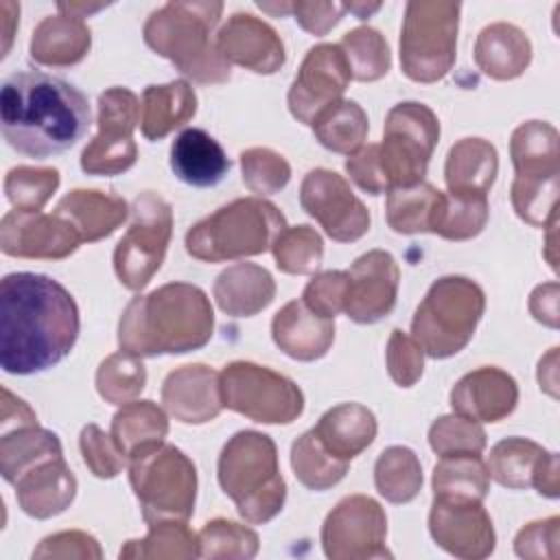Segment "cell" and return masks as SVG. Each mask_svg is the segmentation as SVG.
Instances as JSON below:
<instances>
[{
  "instance_id": "3",
  "label": "cell",
  "mask_w": 560,
  "mask_h": 560,
  "mask_svg": "<svg viewBox=\"0 0 560 560\" xmlns=\"http://www.w3.org/2000/svg\"><path fill=\"white\" fill-rule=\"evenodd\" d=\"M214 330L208 295L188 282H168L133 298L120 315L118 346L133 357L184 354L203 348Z\"/></svg>"
},
{
  "instance_id": "53",
  "label": "cell",
  "mask_w": 560,
  "mask_h": 560,
  "mask_svg": "<svg viewBox=\"0 0 560 560\" xmlns=\"http://www.w3.org/2000/svg\"><path fill=\"white\" fill-rule=\"evenodd\" d=\"M385 363H387V372L396 385L411 387L422 376L424 350L411 335L396 328V330H392L389 341H387Z\"/></svg>"
},
{
  "instance_id": "14",
  "label": "cell",
  "mask_w": 560,
  "mask_h": 560,
  "mask_svg": "<svg viewBox=\"0 0 560 560\" xmlns=\"http://www.w3.org/2000/svg\"><path fill=\"white\" fill-rule=\"evenodd\" d=\"M385 536L387 516L378 501L365 494L341 499L322 525V547L330 560L389 558Z\"/></svg>"
},
{
  "instance_id": "19",
  "label": "cell",
  "mask_w": 560,
  "mask_h": 560,
  "mask_svg": "<svg viewBox=\"0 0 560 560\" xmlns=\"http://www.w3.org/2000/svg\"><path fill=\"white\" fill-rule=\"evenodd\" d=\"M400 269L389 252L372 249L348 269L343 313L357 324H374L396 306Z\"/></svg>"
},
{
  "instance_id": "25",
  "label": "cell",
  "mask_w": 560,
  "mask_h": 560,
  "mask_svg": "<svg viewBox=\"0 0 560 560\" xmlns=\"http://www.w3.org/2000/svg\"><path fill=\"white\" fill-rule=\"evenodd\" d=\"M13 486L22 512L33 518H50L61 514L77 494V477L66 466L63 457L33 466Z\"/></svg>"
},
{
  "instance_id": "9",
  "label": "cell",
  "mask_w": 560,
  "mask_h": 560,
  "mask_svg": "<svg viewBox=\"0 0 560 560\" xmlns=\"http://www.w3.org/2000/svg\"><path fill=\"white\" fill-rule=\"evenodd\" d=\"M459 11V2H407L400 28V66L411 81L433 83L453 68Z\"/></svg>"
},
{
  "instance_id": "12",
  "label": "cell",
  "mask_w": 560,
  "mask_h": 560,
  "mask_svg": "<svg viewBox=\"0 0 560 560\" xmlns=\"http://www.w3.org/2000/svg\"><path fill=\"white\" fill-rule=\"evenodd\" d=\"M129 212L131 225L114 249V269L127 289L142 291L166 256L173 234V210L168 201L147 190L133 199Z\"/></svg>"
},
{
  "instance_id": "64",
  "label": "cell",
  "mask_w": 560,
  "mask_h": 560,
  "mask_svg": "<svg viewBox=\"0 0 560 560\" xmlns=\"http://www.w3.org/2000/svg\"><path fill=\"white\" fill-rule=\"evenodd\" d=\"M258 7H260L262 11H267V13L276 15V18L291 13V2H276V4H269V2H258Z\"/></svg>"
},
{
  "instance_id": "61",
  "label": "cell",
  "mask_w": 560,
  "mask_h": 560,
  "mask_svg": "<svg viewBox=\"0 0 560 560\" xmlns=\"http://www.w3.org/2000/svg\"><path fill=\"white\" fill-rule=\"evenodd\" d=\"M0 11H2V26H4V48H2V57L9 52L11 48V39H13V24L18 22V15H20V7L15 2H2L0 4Z\"/></svg>"
},
{
  "instance_id": "59",
  "label": "cell",
  "mask_w": 560,
  "mask_h": 560,
  "mask_svg": "<svg viewBox=\"0 0 560 560\" xmlns=\"http://www.w3.org/2000/svg\"><path fill=\"white\" fill-rule=\"evenodd\" d=\"M37 424L35 411L15 394H11L7 387H2V402H0V431L7 433L18 427Z\"/></svg>"
},
{
  "instance_id": "39",
  "label": "cell",
  "mask_w": 560,
  "mask_h": 560,
  "mask_svg": "<svg viewBox=\"0 0 560 560\" xmlns=\"http://www.w3.org/2000/svg\"><path fill=\"white\" fill-rule=\"evenodd\" d=\"M315 138L322 147L335 153H354L368 138V114L354 101H337L315 116L311 122Z\"/></svg>"
},
{
  "instance_id": "22",
  "label": "cell",
  "mask_w": 560,
  "mask_h": 560,
  "mask_svg": "<svg viewBox=\"0 0 560 560\" xmlns=\"http://www.w3.org/2000/svg\"><path fill=\"white\" fill-rule=\"evenodd\" d=\"M166 411L184 424H203L214 420L221 409L219 372L203 363H188L173 370L162 385Z\"/></svg>"
},
{
  "instance_id": "11",
  "label": "cell",
  "mask_w": 560,
  "mask_h": 560,
  "mask_svg": "<svg viewBox=\"0 0 560 560\" xmlns=\"http://www.w3.org/2000/svg\"><path fill=\"white\" fill-rule=\"evenodd\" d=\"M440 138V122L424 103L405 101L389 109L378 158L389 188L416 186L424 179Z\"/></svg>"
},
{
  "instance_id": "26",
  "label": "cell",
  "mask_w": 560,
  "mask_h": 560,
  "mask_svg": "<svg viewBox=\"0 0 560 560\" xmlns=\"http://www.w3.org/2000/svg\"><path fill=\"white\" fill-rule=\"evenodd\" d=\"M171 168L188 186H217L230 171L223 147L203 129L188 127L171 144Z\"/></svg>"
},
{
  "instance_id": "44",
  "label": "cell",
  "mask_w": 560,
  "mask_h": 560,
  "mask_svg": "<svg viewBox=\"0 0 560 560\" xmlns=\"http://www.w3.org/2000/svg\"><path fill=\"white\" fill-rule=\"evenodd\" d=\"M339 48L346 55L350 74L357 81H376L387 74L392 55L385 37L372 26H359L343 35Z\"/></svg>"
},
{
  "instance_id": "21",
  "label": "cell",
  "mask_w": 560,
  "mask_h": 560,
  "mask_svg": "<svg viewBox=\"0 0 560 560\" xmlns=\"http://www.w3.org/2000/svg\"><path fill=\"white\" fill-rule=\"evenodd\" d=\"M217 48L230 66L236 63L256 74H273L287 59L280 35L252 13H234L217 33Z\"/></svg>"
},
{
  "instance_id": "49",
  "label": "cell",
  "mask_w": 560,
  "mask_h": 560,
  "mask_svg": "<svg viewBox=\"0 0 560 560\" xmlns=\"http://www.w3.org/2000/svg\"><path fill=\"white\" fill-rule=\"evenodd\" d=\"M258 553V536L245 525L228 518H214L199 532L201 558H254Z\"/></svg>"
},
{
  "instance_id": "13",
  "label": "cell",
  "mask_w": 560,
  "mask_h": 560,
  "mask_svg": "<svg viewBox=\"0 0 560 560\" xmlns=\"http://www.w3.org/2000/svg\"><path fill=\"white\" fill-rule=\"evenodd\" d=\"M140 120V101L127 88H109L98 96V133L81 153L88 175H120L136 164L133 129Z\"/></svg>"
},
{
  "instance_id": "1",
  "label": "cell",
  "mask_w": 560,
  "mask_h": 560,
  "mask_svg": "<svg viewBox=\"0 0 560 560\" xmlns=\"http://www.w3.org/2000/svg\"><path fill=\"white\" fill-rule=\"evenodd\" d=\"M79 308L70 291L44 273H7L0 282V365L7 374H37L70 354Z\"/></svg>"
},
{
  "instance_id": "30",
  "label": "cell",
  "mask_w": 560,
  "mask_h": 560,
  "mask_svg": "<svg viewBox=\"0 0 560 560\" xmlns=\"http://www.w3.org/2000/svg\"><path fill=\"white\" fill-rule=\"evenodd\" d=\"M92 46V33L79 18L63 13L44 18L31 37V57L42 66L66 68L79 63Z\"/></svg>"
},
{
  "instance_id": "41",
  "label": "cell",
  "mask_w": 560,
  "mask_h": 560,
  "mask_svg": "<svg viewBox=\"0 0 560 560\" xmlns=\"http://www.w3.org/2000/svg\"><path fill=\"white\" fill-rule=\"evenodd\" d=\"M374 483L389 503H409L422 488V466L407 446L385 448L374 464Z\"/></svg>"
},
{
  "instance_id": "42",
  "label": "cell",
  "mask_w": 560,
  "mask_h": 560,
  "mask_svg": "<svg viewBox=\"0 0 560 560\" xmlns=\"http://www.w3.org/2000/svg\"><path fill=\"white\" fill-rule=\"evenodd\" d=\"M120 558H199V534L186 521H164L149 525L142 540H129Z\"/></svg>"
},
{
  "instance_id": "38",
  "label": "cell",
  "mask_w": 560,
  "mask_h": 560,
  "mask_svg": "<svg viewBox=\"0 0 560 560\" xmlns=\"http://www.w3.org/2000/svg\"><path fill=\"white\" fill-rule=\"evenodd\" d=\"M490 490V475L479 455H448L433 468V499L483 501Z\"/></svg>"
},
{
  "instance_id": "17",
  "label": "cell",
  "mask_w": 560,
  "mask_h": 560,
  "mask_svg": "<svg viewBox=\"0 0 560 560\" xmlns=\"http://www.w3.org/2000/svg\"><path fill=\"white\" fill-rule=\"evenodd\" d=\"M429 532L438 547L464 560H481L494 551V527L481 501L433 499Z\"/></svg>"
},
{
  "instance_id": "46",
  "label": "cell",
  "mask_w": 560,
  "mask_h": 560,
  "mask_svg": "<svg viewBox=\"0 0 560 560\" xmlns=\"http://www.w3.org/2000/svg\"><path fill=\"white\" fill-rule=\"evenodd\" d=\"M276 265L284 273L306 276L315 273L324 258L322 236L311 225L284 228L271 245Z\"/></svg>"
},
{
  "instance_id": "7",
  "label": "cell",
  "mask_w": 560,
  "mask_h": 560,
  "mask_svg": "<svg viewBox=\"0 0 560 560\" xmlns=\"http://www.w3.org/2000/svg\"><path fill=\"white\" fill-rule=\"evenodd\" d=\"M486 311L483 289L464 276H444L431 284L411 322V337L424 354L446 359L468 346Z\"/></svg>"
},
{
  "instance_id": "51",
  "label": "cell",
  "mask_w": 560,
  "mask_h": 560,
  "mask_svg": "<svg viewBox=\"0 0 560 560\" xmlns=\"http://www.w3.org/2000/svg\"><path fill=\"white\" fill-rule=\"evenodd\" d=\"M245 186L256 195L280 192L291 179L289 162L267 147H252L241 153Z\"/></svg>"
},
{
  "instance_id": "20",
  "label": "cell",
  "mask_w": 560,
  "mask_h": 560,
  "mask_svg": "<svg viewBox=\"0 0 560 560\" xmlns=\"http://www.w3.org/2000/svg\"><path fill=\"white\" fill-rule=\"evenodd\" d=\"M488 475L510 490L536 488L556 499L560 494L558 455L525 438H505L497 442L488 457Z\"/></svg>"
},
{
  "instance_id": "54",
  "label": "cell",
  "mask_w": 560,
  "mask_h": 560,
  "mask_svg": "<svg viewBox=\"0 0 560 560\" xmlns=\"http://www.w3.org/2000/svg\"><path fill=\"white\" fill-rule=\"evenodd\" d=\"M348 295V271H324L317 273L304 289L302 302L317 315L335 319L346 306Z\"/></svg>"
},
{
  "instance_id": "35",
  "label": "cell",
  "mask_w": 560,
  "mask_h": 560,
  "mask_svg": "<svg viewBox=\"0 0 560 560\" xmlns=\"http://www.w3.org/2000/svg\"><path fill=\"white\" fill-rule=\"evenodd\" d=\"M63 457L59 438L37 424L18 427L0 438V472L7 483H15L33 466Z\"/></svg>"
},
{
  "instance_id": "24",
  "label": "cell",
  "mask_w": 560,
  "mask_h": 560,
  "mask_svg": "<svg viewBox=\"0 0 560 560\" xmlns=\"http://www.w3.org/2000/svg\"><path fill=\"white\" fill-rule=\"evenodd\" d=\"M271 337L291 359L315 361L330 350L335 322L313 313L302 300H291L273 315Z\"/></svg>"
},
{
  "instance_id": "18",
  "label": "cell",
  "mask_w": 560,
  "mask_h": 560,
  "mask_svg": "<svg viewBox=\"0 0 560 560\" xmlns=\"http://www.w3.org/2000/svg\"><path fill=\"white\" fill-rule=\"evenodd\" d=\"M79 232L59 214L11 210L0 221V249L15 258L59 260L77 252Z\"/></svg>"
},
{
  "instance_id": "48",
  "label": "cell",
  "mask_w": 560,
  "mask_h": 560,
  "mask_svg": "<svg viewBox=\"0 0 560 560\" xmlns=\"http://www.w3.org/2000/svg\"><path fill=\"white\" fill-rule=\"evenodd\" d=\"M510 197L523 221L536 228H547L556 221L558 177H514Z\"/></svg>"
},
{
  "instance_id": "2",
  "label": "cell",
  "mask_w": 560,
  "mask_h": 560,
  "mask_svg": "<svg viewBox=\"0 0 560 560\" xmlns=\"http://www.w3.org/2000/svg\"><path fill=\"white\" fill-rule=\"evenodd\" d=\"M90 118L83 92L59 77L26 70L2 83V136L22 155L42 160L68 151L85 136Z\"/></svg>"
},
{
  "instance_id": "31",
  "label": "cell",
  "mask_w": 560,
  "mask_h": 560,
  "mask_svg": "<svg viewBox=\"0 0 560 560\" xmlns=\"http://www.w3.org/2000/svg\"><path fill=\"white\" fill-rule=\"evenodd\" d=\"M374 413L359 402H341L328 409L313 427L319 442L339 459L350 462L376 438Z\"/></svg>"
},
{
  "instance_id": "47",
  "label": "cell",
  "mask_w": 560,
  "mask_h": 560,
  "mask_svg": "<svg viewBox=\"0 0 560 560\" xmlns=\"http://www.w3.org/2000/svg\"><path fill=\"white\" fill-rule=\"evenodd\" d=\"M57 188L59 171L50 166H15L4 177V192L15 210L39 212Z\"/></svg>"
},
{
  "instance_id": "36",
  "label": "cell",
  "mask_w": 560,
  "mask_h": 560,
  "mask_svg": "<svg viewBox=\"0 0 560 560\" xmlns=\"http://www.w3.org/2000/svg\"><path fill=\"white\" fill-rule=\"evenodd\" d=\"M166 433V413L153 400H131L116 411L109 435L129 459L133 453L164 442Z\"/></svg>"
},
{
  "instance_id": "29",
  "label": "cell",
  "mask_w": 560,
  "mask_h": 560,
  "mask_svg": "<svg viewBox=\"0 0 560 560\" xmlns=\"http://www.w3.org/2000/svg\"><path fill=\"white\" fill-rule=\"evenodd\" d=\"M532 61L529 37L514 24L494 22L486 26L475 42L477 68L497 81L521 77Z\"/></svg>"
},
{
  "instance_id": "52",
  "label": "cell",
  "mask_w": 560,
  "mask_h": 560,
  "mask_svg": "<svg viewBox=\"0 0 560 560\" xmlns=\"http://www.w3.org/2000/svg\"><path fill=\"white\" fill-rule=\"evenodd\" d=\"M79 446L85 466L92 470V475L101 479H112L127 466V455L118 448L112 435H107L96 424L83 427L79 435Z\"/></svg>"
},
{
  "instance_id": "8",
  "label": "cell",
  "mask_w": 560,
  "mask_h": 560,
  "mask_svg": "<svg viewBox=\"0 0 560 560\" xmlns=\"http://www.w3.org/2000/svg\"><path fill=\"white\" fill-rule=\"evenodd\" d=\"M129 481L147 525L188 521L195 510V464L173 444H153L129 457Z\"/></svg>"
},
{
  "instance_id": "50",
  "label": "cell",
  "mask_w": 560,
  "mask_h": 560,
  "mask_svg": "<svg viewBox=\"0 0 560 560\" xmlns=\"http://www.w3.org/2000/svg\"><path fill=\"white\" fill-rule=\"evenodd\" d=\"M429 444L440 457L448 455H481L486 448V431L479 422L459 413L438 418L429 429Z\"/></svg>"
},
{
  "instance_id": "45",
  "label": "cell",
  "mask_w": 560,
  "mask_h": 560,
  "mask_svg": "<svg viewBox=\"0 0 560 560\" xmlns=\"http://www.w3.org/2000/svg\"><path fill=\"white\" fill-rule=\"evenodd\" d=\"M147 385V370L140 357L116 352L101 361L96 370V389L103 400L112 405H127L140 396Z\"/></svg>"
},
{
  "instance_id": "33",
  "label": "cell",
  "mask_w": 560,
  "mask_h": 560,
  "mask_svg": "<svg viewBox=\"0 0 560 560\" xmlns=\"http://www.w3.org/2000/svg\"><path fill=\"white\" fill-rule=\"evenodd\" d=\"M499 171L494 144L483 138H464L455 142L446 155L444 179L448 192L488 195Z\"/></svg>"
},
{
  "instance_id": "60",
  "label": "cell",
  "mask_w": 560,
  "mask_h": 560,
  "mask_svg": "<svg viewBox=\"0 0 560 560\" xmlns=\"http://www.w3.org/2000/svg\"><path fill=\"white\" fill-rule=\"evenodd\" d=\"M529 311L534 315V319L558 328V284L556 282H547L534 289L532 298H529Z\"/></svg>"
},
{
  "instance_id": "58",
  "label": "cell",
  "mask_w": 560,
  "mask_h": 560,
  "mask_svg": "<svg viewBox=\"0 0 560 560\" xmlns=\"http://www.w3.org/2000/svg\"><path fill=\"white\" fill-rule=\"evenodd\" d=\"M343 13L346 7L339 2H291V15L295 22L313 35H326Z\"/></svg>"
},
{
  "instance_id": "32",
  "label": "cell",
  "mask_w": 560,
  "mask_h": 560,
  "mask_svg": "<svg viewBox=\"0 0 560 560\" xmlns=\"http://www.w3.org/2000/svg\"><path fill=\"white\" fill-rule=\"evenodd\" d=\"M197 112V94L188 81L149 85L140 103V129L147 140H162Z\"/></svg>"
},
{
  "instance_id": "62",
  "label": "cell",
  "mask_w": 560,
  "mask_h": 560,
  "mask_svg": "<svg viewBox=\"0 0 560 560\" xmlns=\"http://www.w3.org/2000/svg\"><path fill=\"white\" fill-rule=\"evenodd\" d=\"M103 7H105L103 2H98V4H85V2H59V4H57L59 13L70 15V18H79V20H83V18H88V15L96 13V11H101Z\"/></svg>"
},
{
  "instance_id": "10",
  "label": "cell",
  "mask_w": 560,
  "mask_h": 560,
  "mask_svg": "<svg viewBox=\"0 0 560 560\" xmlns=\"http://www.w3.org/2000/svg\"><path fill=\"white\" fill-rule=\"evenodd\" d=\"M223 407L262 424H289L304 411L302 389L280 372L232 361L219 372Z\"/></svg>"
},
{
  "instance_id": "5",
  "label": "cell",
  "mask_w": 560,
  "mask_h": 560,
  "mask_svg": "<svg viewBox=\"0 0 560 560\" xmlns=\"http://www.w3.org/2000/svg\"><path fill=\"white\" fill-rule=\"evenodd\" d=\"M217 472L223 492L249 525H262L282 510L287 483L269 435L260 431L234 433L219 455Z\"/></svg>"
},
{
  "instance_id": "56",
  "label": "cell",
  "mask_w": 560,
  "mask_h": 560,
  "mask_svg": "<svg viewBox=\"0 0 560 560\" xmlns=\"http://www.w3.org/2000/svg\"><path fill=\"white\" fill-rule=\"evenodd\" d=\"M346 171L350 179L370 195H381L389 190L378 158V144H363L354 153H350L346 160Z\"/></svg>"
},
{
  "instance_id": "34",
  "label": "cell",
  "mask_w": 560,
  "mask_h": 560,
  "mask_svg": "<svg viewBox=\"0 0 560 560\" xmlns=\"http://www.w3.org/2000/svg\"><path fill=\"white\" fill-rule=\"evenodd\" d=\"M510 155L516 177H558L560 147L553 125L529 120L514 129L510 140Z\"/></svg>"
},
{
  "instance_id": "40",
  "label": "cell",
  "mask_w": 560,
  "mask_h": 560,
  "mask_svg": "<svg viewBox=\"0 0 560 560\" xmlns=\"http://www.w3.org/2000/svg\"><path fill=\"white\" fill-rule=\"evenodd\" d=\"M346 459L335 457L315 435V431L302 433L291 446V468L302 486L322 492L337 486L348 472Z\"/></svg>"
},
{
  "instance_id": "15",
  "label": "cell",
  "mask_w": 560,
  "mask_h": 560,
  "mask_svg": "<svg viewBox=\"0 0 560 560\" xmlns=\"http://www.w3.org/2000/svg\"><path fill=\"white\" fill-rule=\"evenodd\" d=\"M300 203L332 241L352 243L370 230L368 208L335 171H308L300 186Z\"/></svg>"
},
{
  "instance_id": "43",
  "label": "cell",
  "mask_w": 560,
  "mask_h": 560,
  "mask_svg": "<svg viewBox=\"0 0 560 560\" xmlns=\"http://www.w3.org/2000/svg\"><path fill=\"white\" fill-rule=\"evenodd\" d=\"M488 221V195L442 192L433 234L448 241H466L477 236Z\"/></svg>"
},
{
  "instance_id": "63",
  "label": "cell",
  "mask_w": 560,
  "mask_h": 560,
  "mask_svg": "<svg viewBox=\"0 0 560 560\" xmlns=\"http://www.w3.org/2000/svg\"><path fill=\"white\" fill-rule=\"evenodd\" d=\"M343 7H346V11L354 13L359 20H365V18H370L374 11H378V9H381V2H374V4H365V2H350V4H343Z\"/></svg>"
},
{
  "instance_id": "37",
  "label": "cell",
  "mask_w": 560,
  "mask_h": 560,
  "mask_svg": "<svg viewBox=\"0 0 560 560\" xmlns=\"http://www.w3.org/2000/svg\"><path fill=\"white\" fill-rule=\"evenodd\" d=\"M440 201L442 190L427 182L405 188H389L385 208L387 223L398 234L433 232Z\"/></svg>"
},
{
  "instance_id": "28",
  "label": "cell",
  "mask_w": 560,
  "mask_h": 560,
  "mask_svg": "<svg viewBox=\"0 0 560 560\" xmlns=\"http://www.w3.org/2000/svg\"><path fill=\"white\" fill-rule=\"evenodd\" d=\"M55 214L63 217L81 236L94 243L109 236L129 214V206L118 195L77 188L59 199Z\"/></svg>"
},
{
  "instance_id": "4",
  "label": "cell",
  "mask_w": 560,
  "mask_h": 560,
  "mask_svg": "<svg viewBox=\"0 0 560 560\" xmlns=\"http://www.w3.org/2000/svg\"><path fill=\"white\" fill-rule=\"evenodd\" d=\"M223 13V2H166L144 22V42L197 83H225L232 66L210 39Z\"/></svg>"
},
{
  "instance_id": "27",
  "label": "cell",
  "mask_w": 560,
  "mask_h": 560,
  "mask_svg": "<svg viewBox=\"0 0 560 560\" xmlns=\"http://www.w3.org/2000/svg\"><path fill=\"white\" fill-rule=\"evenodd\" d=\"M212 295L223 313L232 317H252L273 302L276 282L265 267L236 262L217 276Z\"/></svg>"
},
{
  "instance_id": "6",
  "label": "cell",
  "mask_w": 560,
  "mask_h": 560,
  "mask_svg": "<svg viewBox=\"0 0 560 560\" xmlns=\"http://www.w3.org/2000/svg\"><path fill=\"white\" fill-rule=\"evenodd\" d=\"M284 228V214L271 201L241 197L195 223L186 234V252L203 262L258 256L271 249Z\"/></svg>"
},
{
  "instance_id": "57",
  "label": "cell",
  "mask_w": 560,
  "mask_h": 560,
  "mask_svg": "<svg viewBox=\"0 0 560 560\" xmlns=\"http://www.w3.org/2000/svg\"><path fill=\"white\" fill-rule=\"evenodd\" d=\"M101 547L85 532H61L42 540L33 558H101Z\"/></svg>"
},
{
  "instance_id": "16",
  "label": "cell",
  "mask_w": 560,
  "mask_h": 560,
  "mask_svg": "<svg viewBox=\"0 0 560 560\" xmlns=\"http://www.w3.org/2000/svg\"><path fill=\"white\" fill-rule=\"evenodd\" d=\"M350 79V66L339 44L313 46L289 88V112L300 122L311 125L319 112L341 101Z\"/></svg>"
},
{
  "instance_id": "55",
  "label": "cell",
  "mask_w": 560,
  "mask_h": 560,
  "mask_svg": "<svg viewBox=\"0 0 560 560\" xmlns=\"http://www.w3.org/2000/svg\"><path fill=\"white\" fill-rule=\"evenodd\" d=\"M560 538V518L551 516L534 521L523 527L514 540V549L521 558H556Z\"/></svg>"
},
{
  "instance_id": "23",
  "label": "cell",
  "mask_w": 560,
  "mask_h": 560,
  "mask_svg": "<svg viewBox=\"0 0 560 560\" xmlns=\"http://www.w3.org/2000/svg\"><path fill=\"white\" fill-rule=\"evenodd\" d=\"M516 402V381L505 370L492 365L464 374L451 389L453 411L475 422H499L514 411Z\"/></svg>"
}]
</instances>
